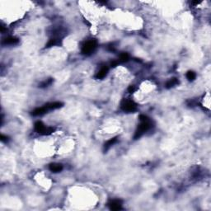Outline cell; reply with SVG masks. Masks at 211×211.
<instances>
[{
    "instance_id": "8fae6325",
    "label": "cell",
    "mask_w": 211,
    "mask_h": 211,
    "mask_svg": "<svg viewBox=\"0 0 211 211\" xmlns=\"http://www.w3.org/2000/svg\"><path fill=\"white\" fill-rule=\"evenodd\" d=\"M117 140H118L117 137L112 138L111 139H109V140L105 144V145H104V151H105V152H106V151H108V150L117 142Z\"/></svg>"
},
{
    "instance_id": "5b68a950",
    "label": "cell",
    "mask_w": 211,
    "mask_h": 211,
    "mask_svg": "<svg viewBox=\"0 0 211 211\" xmlns=\"http://www.w3.org/2000/svg\"><path fill=\"white\" fill-rule=\"evenodd\" d=\"M109 208L111 210H122V201L120 200H114L108 203Z\"/></svg>"
},
{
    "instance_id": "30bf717a",
    "label": "cell",
    "mask_w": 211,
    "mask_h": 211,
    "mask_svg": "<svg viewBox=\"0 0 211 211\" xmlns=\"http://www.w3.org/2000/svg\"><path fill=\"white\" fill-rule=\"evenodd\" d=\"M108 73V68L107 66H103L101 67L100 70L97 72V74H96V78L97 79H101V78H105L107 76V74Z\"/></svg>"
},
{
    "instance_id": "ac0fdd59",
    "label": "cell",
    "mask_w": 211,
    "mask_h": 211,
    "mask_svg": "<svg viewBox=\"0 0 211 211\" xmlns=\"http://www.w3.org/2000/svg\"><path fill=\"white\" fill-rule=\"evenodd\" d=\"M1 140L3 141V142H5V141L8 140V138L4 135V134H1Z\"/></svg>"
},
{
    "instance_id": "2e32d148",
    "label": "cell",
    "mask_w": 211,
    "mask_h": 211,
    "mask_svg": "<svg viewBox=\"0 0 211 211\" xmlns=\"http://www.w3.org/2000/svg\"><path fill=\"white\" fill-rule=\"evenodd\" d=\"M196 74L195 72H193V71H188V72L186 73V78H187V79H188L189 81L195 80V79H196Z\"/></svg>"
},
{
    "instance_id": "e0dca14e",
    "label": "cell",
    "mask_w": 211,
    "mask_h": 211,
    "mask_svg": "<svg viewBox=\"0 0 211 211\" xmlns=\"http://www.w3.org/2000/svg\"><path fill=\"white\" fill-rule=\"evenodd\" d=\"M135 90H136V88H134V86H130V88L128 89V91H129L130 93H133Z\"/></svg>"
},
{
    "instance_id": "9a60e30c",
    "label": "cell",
    "mask_w": 211,
    "mask_h": 211,
    "mask_svg": "<svg viewBox=\"0 0 211 211\" xmlns=\"http://www.w3.org/2000/svg\"><path fill=\"white\" fill-rule=\"evenodd\" d=\"M52 83H53V79L52 78H49V79H46L44 82H42L41 84L39 85V87L40 88H46V87H49L50 85H51Z\"/></svg>"
},
{
    "instance_id": "3957f363",
    "label": "cell",
    "mask_w": 211,
    "mask_h": 211,
    "mask_svg": "<svg viewBox=\"0 0 211 211\" xmlns=\"http://www.w3.org/2000/svg\"><path fill=\"white\" fill-rule=\"evenodd\" d=\"M35 130L37 133L41 134L42 135H49L55 131V129L52 127L45 126L41 121H37L35 123Z\"/></svg>"
},
{
    "instance_id": "6da1fadb",
    "label": "cell",
    "mask_w": 211,
    "mask_h": 211,
    "mask_svg": "<svg viewBox=\"0 0 211 211\" xmlns=\"http://www.w3.org/2000/svg\"><path fill=\"white\" fill-rule=\"evenodd\" d=\"M139 120H140V124L138 126L137 130L134 135V139H138L142 137L144 135V134L147 132L152 127V123L150 121V119L148 118L147 115H139Z\"/></svg>"
},
{
    "instance_id": "7c38bea8",
    "label": "cell",
    "mask_w": 211,
    "mask_h": 211,
    "mask_svg": "<svg viewBox=\"0 0 211 211\" xmlns=\"http://www.w3.org/2000/svg\"><path fill=\"white\" fill-rule=\"evenodd\" d=\"M178 83H179V81H178L177 78H171V79H169V80L166 83V88H173L174 86L177 85Z\"/></svg>"
},
{
    "instance_id": "d6986e66",
    "label": "cell",
    "mask_w": 211,
    "mask_h": 211,
    "mask_svg": "<svg viewBox=\"0 0 211 211\" xmlns=\"http://www.w3.org/2000/svg\"><path fill=\"white\" fill-rule=\"evenodd\" d=\"M119 63H120L119 61H112L111 64V67H116L119 64Z\"/></svg>"
},
{
    "instance_id": "4fadbf2b",
    "label": "cell",
    "mask_w": 211,
    "mask_h": 211,
    "mask_svg": "<svg viewBox=\"0 0 211 211\" xmlns=\"http://www.w3.org/2000/svg\"><path fill=\"white\" fill-rule=\"evenodd\" d=\"M129 60H130V55L126 52L121 53L119 56L118 61L120 63H126V62H128Z\"/></svg>"
},
{
    "instance_id": "7a4b0ae2",
    "label": "cell",
    "mask_w": 211,
    "mask_h": 211,
    "mask_svg": "<svg viewBox=\"0 0 211 211\" xmlns=\"http://www.w3.org/2000/svg\"><path fill=\"white\" fill-rule=\"evenodd\" d=\"M97 47V41L96 40H90L85 42L82 46V53L85 55H91Z\"/></svg>"
},
{
    "instance_id": "ba28073f",
    "label": "cell",
    "mask_w": 211,
    "mask_h": 211,
    "mask_svg": "<svg viewBox=\"0 0 211 211\" xmlns=\"http://www.w3.org/2000/svg\"><path fill=\"white\" fill-rule=\"evenodd\" d=\"M19 42V40L18 38L16 37H7V38H5L2 44L3 45H17Z\"/></svg>"
},
{
    "instance_id": "52a82bcc",
    "label": "cell",
    "mask_w": 211,
    "mask_h": 211,
    "mask_svg": "<svg viewBox=\"0 0 211 211\" xmlns=\"http://www.w3.org/2000/svg\"><path fill=\"white\" fill-rule=\"evenodd\" d=\"M47 112H48L47 109L45 107V106H43L41 107L36 108L35 110H33V111H31V115H33V116H40V115H45Z\"/></svg>"
},
{
    "instance_id": "5bb4252c",
    "label": "cell",
    "mask_w": 211,
    "mask_h": 211,
    "mask_svg": "<svg viewBox=\"0 0 211 211\" xmlns=\"http://www.w3.org/2000/svg\"><path fill=\"white\" fill-rule=\"evenodd\" d=\"M60 44V41H59V39H56V38H52V39H50V41H49V42L46 44V47L48 48V47H51V46H54V45H59Z\"/></svg>"
},
{
    "instance_id": "9c48e42d",
    "label": "cell",
    "mask_w": 211,
    "mask_h": 211,
    "mask_svg": "<svg viewBox=\"0 0 211 211\" xmlns=\"http://www.w3.org/2000/svg\"><path fill=\"white\" fill-rule=\"evenodd\" d=\"M49 169L52 172L57 173V172H60L61 171L63 170V166L59 163H51L49 166Z\"/></svg>"
},
{
    "instance_id": "8992f818",
    "label": "cell",
    "mask_w": 211,
    "mask_h": 211,
    "mask_svg": "<svg viewBox=\"0 0 211 211\" xmlns=\"http://www.w3.org/2000/svg\"><path fill=\"white\" fill-rule=\"evenodd\" d=\"M45 107L47 109V111H52V110H56V109H59L63 107V103L62 102H59V101H54V102H50L44 105Z\"/></svg>"
},
{
    "instance_id": "277c9868",
    "label": "cell",
    "mask_w": 211,
    "mask_h": 211,
    "mask_svg": "<svg viewBox=\"0 0 211 211\" xmlns=\"http://www.w3.org/2000/svg\"><path fill=\"white\" fill-rule=\"evenodd\" d=\"M120 108L125 112H134L137 110V104L132 100L124 99L120 103Z\"/></svg>"
}]
</instances>
